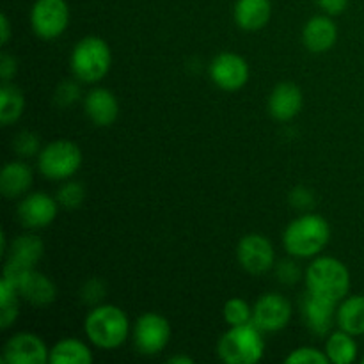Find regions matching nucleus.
Wrapping results in <instances>:
<instances>
[{"instance_id":"obj_3","label":"nucleus","mask_w":364,"mask_h":364,"mask_svg":"<svg viewBox=\"0 0 364 364\" xmlns=\"http://www.w3.org/2000/svg\"><path fill=\"white\" fill-rule=\"evenodd\" d=\"M84 329L95 347L112 350L127 341L130 323L127 313L121 308L112 304H100L85 316Z\"/></svg>"},{"instance_id":"obj_18","label":"nucleus","mask_w":364,"mask_h":364,"mask_svg":"<svg viewBox=\"0 0 364 364\" xmlns=\"http://www.w3.org/2000/svg\"><path fill=\"white\" fill-rule=\"evenodd\" d=\"M302 91L295 84L284 82L272 91L269 98V112L277 121H290L301 112Z\"/></svg>"},{"instance_id":"obj_6","label":"nucleus","mask_w":364,"mask_h":364,"mask_svg":"<svg viewBox=\"0 0 364 364\" xmlns=\"http://www.w3.org/2000/svg\"><path fill=\"white\" fill-rule=\"evenodd\" d=\"M82 166V151L71 141H53L38 155L39 173L48 180H68Z\"/></svg>"},{"instance_id":"obj_2","label":"nucleus","mask_w":364,"mask_h":364,"mask_svg":"<svg viewBox=\"0 0 364 364\" xmlns=\"http://www.w3.org/2000/svg\"><path fill=\"white\" fill-rule=\"evenodd\" d=\"M306 288L308 294L341 302L350 290V272L343 262L333 256H322L309 263L306 269Z\"/></svg>"},{"instance_id":"obj_10","label":"nucleus","mask_w":364,"mask_h":364,"mask_svg":"<svg viewBox=\"0 0 364 364\" xmlns=\"http://www.w3.org/2000/svg\"><path fill=\"white\" fill-rule=\"evenodd\" d=\"M237 258L242 269L247 270L249 274L259 276L272 269L276 255H274V247L269 238L259 233H249L238 242Z\"/></svg>"},{"instance_id":"obj_27","label":"nucleus","mask_w":364,"mask_h":364,"mask_svg":"<svg viewBox=\"0 0 364 364\" xmlns=\"http://www.w3.org/2000/svg\"><path fill=\"white\" fill-rule=\"evenodd\" d=\"M85 191L78 181H66L57 192V203L66 210H77L84 203Z\"/></svg>"},{"instance_id":"obj_15","label":"nucleus","mask_w":364,"mask_h":364,"mask_svg":"<svg viewBox=\"0 0 364 364\" xmlns=\"http://www.w3.org/2000/svg\"><path fill=\"white\" fill-rule=\"evenodd\" d=\"M18 294L21 299H25L27 302H31L36 308H43V306H48L55 301L57 297V288L52 283L50 277H46L45 274L36 272L34 269L28 270L23 277H21L20 283L16 284Z\"/></svg>"},{"instance_id":"obj_13","label":"nucleus","mask_w":364,"mask_h":364,"mask_svg":"<svg viewBox=\"0 0 364 364\" xmlns=\"http://www.w3.org/2000/svg\"><path fill=\"white\" fill-rule=\"evenodd\" d=\"M59 203L57 198L45 194V192H34L21 199L18 205V219L21 226L28 230H41L48 228L55 220L57 212H59Z\"/></svg>"},{"instance_id":"obj_14","label":"nucleus","mask_w":364,"mask_h":364,"mask_svg":"<svg viewBox=\"0 0 364 364\" xmlns=\"http://www.w3.org/2000/svg\"><path fill=\"white\" fill-rule=\"evenodd\" d=\"M84 109L87 117L96 127H110L117 119L119 103L112 91L105 87H96L85 96Z\"/></svg>"},{"instance_id":"obj_29","label":"nucleus","mask_w":364,"mask_h":364,"mask_svg":"<svg viewBox=\"0 0 364 364\" xmlns=\"http://www.w3.org/2000/svg\"><path fill=\"white\" fill-rule=\"evenodd\" d=\"M14 149L20 156H34L41 151V142H39L38 135L32 132H21L14 141Z\"/></svg>"},{"instance_id":"obj_33","label":"nucleus","mask_w":364,"mask_h":364,"mask_svg":"<svg viewBox=\"0 0 364 364\" xmlns=\"http://www.w3.org/2000/svg\"><path fill=\"white\" fill-rule=\"evenodd\" d=\"M316 2L329 16H336V14H341L347 9L348 0H316Z\"/></svg>"},{"instance_id":"obj_7","label":"nucleus","mask_w":364,"mask_h":364,"mask_svg":"<svg viewBox=\"0 0 364 364\" xmlns=\"http://www.w3.org/2000/svg\"><path fill=\"white\" fill-rule=\"evenodd\" d=\"M31 23L38 38L45 41L59 38L70 23L66 0H36L31 9Z\"/></svg>"},{"instance_id":"obj_26","label":"nucleus","mask_w":364,"mask_h":364,"mask_svg":"<svg viewBox=\"0 0 364 364\" xmlns=\"http://www.w3.org/2000/svg\"><path fill=\"white\" fill-rule=\"evenodd\" d=\"M224 322L230 327L245 326V323H252V308L244 301V299H230L223 308Z\"/></svg>"},{"instance_id":"obj_11","label":"nucleus","mask_w":364,"mask_h":364,"mask_svg":"<svg viewBox=\"0 0 364 364\" xmlns=\"http://www.w3.org/2000/svg\"><path fill=\"white\" fill-rule=\"evenodd\" d=\"M210 77L224 91H238L249 80V64L242 55L223 52L210 64Z\"/></svg>"},{"instance_id":"obj_23","label":"nucleus","mask_w":364,"mask_h":364,"mask_svg":"<svg viewBox=\"0 0 364 364\" xmlns=\"http://www.w3.org/2000/svg\"><path fill=\"white\" fill-rule=\"evenodd\" d=\"M329 363L334 364H350L358 358V343L354 336L345 331H336L331 334L326 341V350Z\"/></svg>"},{"instance_id":"obj_28","label":"nucleus","mask_w":364,"mask_h":364,"mask_svg":"<svg viewBox=\"0 0 364 364\" xmlns=\"http://www.w3.org/2000/svg\"><path fill=\"white\" fill-rule=\"evenodd\" d=\"M284 361L288 364H327L329 358H327L326 352L315 347H301L295 348Z\"/></svg>"},{"instance_id":"obj_8","label":"nucleus","mask_w":364,"mask_h":364,"mask_svg":"<svg viewBox=\"0 0 364 364\" xmlns=\"http://www.w3.org/2000/svg\"><path fill=\"white\" fill-rule=\"evenodd\" d=\"M171 326L166 316L146 313L139 316L134 327V343L141 354L156 355L169 345Z\"/></svg>"},{"instance_id":"obj_37","label":"nucleus","mask_w":364,"mask_h":364,"mask_svg":"<svg viewBox=\"0 0 364 364\" xmlns=\"http://www.w3.org/2000/svg\"><path fill=\"white\" fill-rule=\"evenodd\" d=\"M169 363L171 364H192L194 363V359L188 358V355H173V358H169Z\"/></svg>"},{"instance_id":"obj_4","label":"nucleus","mask_w":364,"mask_h":364,"mask_svg":"<svg viewBox=\"0 0 364 364\" xmlns=\"http://www.w3.org/2000/svg\"><path fill=\"white\" fill-rule=\"evenodd\" d=\"M220 361L226 364H255L265 354V340L255 323L231 327L217 345Z\"/></svg>"},{"instance_id":"obj_22","label":"nucleus","mask_w":364,"mask_h":364,"mask_svg":"<svg viewBox=\"0 0 364 364\" xmlns=\"http://www.w3.org/2000/svg\"><path fill=\"white\" fill-rule=\"evenodd\" d=\"M92 359L91 348L75 338L57 341L48 355L50 364H91Z\"/></svg>"},{"instance_id":"obj_17","label":"nucleus","mask_w":364,"mask_h":364,"mask_svg":"<svg viewBox=\"0 0 364 364\" xmlns=\"http://www.w3.org/2000/svg\"><path fill=\"white\" fill-rule=\"evenodd\" d=\"M338 39V27L329 16H313L302 31V41L313 53H323L334 46Z\"/></svg>"},{"instance_id":"obj_5","label":"nucleus","mask_w":364,"mask_h":364,"mask_svg":"<svg viewBox=\"0 0 364 364\" xmlns=\"http://www.w3.org/2000/svg\"><path fill=\"white\" fill-rule=\"evenodd\" d=\"M70 64L71 71L78 80L85 84H96L109 73L112 53L102 38L87 36L75 45Z\"/></svg>"},{"instance_id":"obj_19","label":"nucleus","mask_w":364,"mask_h":364,"mask_svg":"<svg viewBox=\"0 0 364 364\" xmlns=\"http://www.w3.org/2000/svg\"><path fill=\"white\" fill-rule=\"evenodd\" d=\"M272 14L270 0H237L235 21L244 31H259L265 27Z\"/></svg>"},{"instance_id":"obj_36","label":"nucleus","mask_w":364,"mask_h":364,"mask_svg":"<svg viewBox=\"0 0 364 364\" xmlns=\"http://www.w3.org/2000/svg\"><path fill=\"white\" fill-rule=\"evenodd\" d=\"M0 27H2L0 43H2V46H6L11 39V23H9V18H7L6 14H2V18H0Z\"/></svg>"},{"instance_id":"obj_20","label":"nucleus","mask_w":364,"mask_h":364,"mask_svg":"<svg viewBox=\"0 0 364 364\" xmlns=\"http://www.w3.org/2000/svg\"><path fill=\"white\" fill-rule=\"evenodd\" d=\"M32 187V169L25 162H9L0 173V191L4 198L16 199Z\"/></svg>"},{"instance_id":"obj_21","label":"nucleus","mask_w":364,"mask_h":364,"mask_svg":"<svg viewBox=\"0 0 364 364\" xmlns=\"http://www.w3.org/2000/svg\"><path fill=\"white\" fill-rule=\"evenodd\" d=\"M336 323L341 331L352 336L364 334V295H352L345 299L336 311Z\"/></svg>"},{"instance_id":"obj_30","label":"nucleus","mask_w":364,"mask_h":364,"mask_svg":"<svg viewBox=\"0 0 364 364\" xmlns=\"http://www.w3.org/2000/svg\"><path fill=\"white\" fill-rule=\"evenodd\" d=\"M55 98L60 105H71V103H75L80 98V89H78V85L75 82L66 80L57 87Z\"/></svg>"},{"instance_id":"obj_31","label":"nucleus","mask_w":364,"mask_h":364,"mask_svg":"<svg viewBox=\"0 0 364 364\" xmlns=\"http://www.w3.org/2000/svg\"><path fill=\"white\" fill-rule=\"evenodd\" d=\"M299 276H301V270L294 262H283L277 267V277L281 279V283L294 284L299 279Z\"/></svg>"},{"instance_id":"obj_9","label":"nucleus","mask_w":364,"mask_h":364,"mask_svg":"<svg viewBox=\"0 0 364 364\" xmlns=\"http://www.w3.org/2000/svg\"><path fill=\"white\" fill-rule=\"evenodd\" d=\"M291 318V304L279 294H265L252 306V323L262 333H277Z\"/></svg>"},{"instance_id":"obj_38","label":"nucleus","mask_w":364,"mask_h":364,"mask_svg":"<svg viewBox=\"0 0 364 364\" xmlns=\"http://www.w3.org/2000/svg\"><path fill=\"white\" fill-rule=\"evenodd\" d=\"M363 364H364V358H363Z\"/></svg>"},{"instance_id":"obj_1","label":"nucleus","mask_w":364,"mask_h":364,"mask_svg":"<svg viewBox=\"0 0 364 364\" xmlns=\"http://www.w3.org/2000/svg\"><path fill=\"white\" fill-rule=\"evenodd\" d=\"M329 238V223L318 213H306L288 224L283 233V245L290 256L313 258L326 249Z\"/></svg>"},{"instance_id":"obj_24","label":"nucleus","mask_w":364,"mask_h":364,"mask_svg":"<svg viewBox=\"0 0 364 364\" xmlns=\"http://www.w3.org/2000/svg\"><path fill=\"white\" fill-rule=\"evenodd\" d=\"M25 109V96L11 82H4L0 87V121L4 127H9L14 121L20 119Z\"/></svg>"},{"instance_id":"obj_35","label":"nucleus","mask_w":364,"mask_h":364,"mask_svg":"<svg viewBox=\"0 0 364 364\" xmlns=\"http://www.w3.org/2000/svg\"><path fill=\"white\" fill-rule=\"evenodd\" d=\"M18 318V306H11V308L0 309V329H9Z\"/></svg>"},{"instance_id":"obj_34","label":"nucleus","mask_w":364,"mask_h":364,"mask_svg":"<svg viewBox=\"0 0 364 364\" xmlns=\"http://www.w3.org/2000/svg\"><path fill=\"white\" fill-rule=\"evenodd\" d=\"M291 203H294V206H297V208H308L309 205L313 203V196L311 192L306 191V188H295L294 192H291L290 196Z\"/></svg>"},{"instance_id":"obj_25","label":"nucleus","mask_w":364,"mask_h":364,"mask_svg":"<svg viewBox=\"0 0 364 364\" xmlns=\"http://www.w3.org/2000/svg\"><path fill=\"white\" fill-rule=\"evenodd\" d=\"M45 252V244L36 235H21L16 240H13L9 249V259L25 263V265L34 267L41 259Z\"/></svg>"},{"instance_id":"obj_16","label":"nucleus","mask_w":364,"mask_h":364,"mask_svg":"<svg viewBox=\"0 0 364 364\" xmlns=\"http://www.w3.org/2000/svg\"><path fill=\"white\" fill-rule=\"evenodd\" d=\"M338 302L327 301V299L316 297L308 294L304 301V318L309 331L318 336H323L331 331L333 323L336 322Z\"/></svg>"},{"instance_id":"obj_12","label":"nucleus","mask_w":364,"mask_h":364,"mask_svg":"<svg viewBox=\"0 0 364 364\" xmlns=\"http://www.w3.org/2000/svg\"><path fill=\"white\" fill-rule=\"evenodd\" d=\"M50 348L34 333H18L4 345V364H43L48 361Z\"/></svg>"},{"instance_id":"obj_32","label":"nucleus","mask_w":364,"mask_h":364,"mask_svg":"<svg viewBox=\"0 0 364 364\" xmlns=\"http://www.w3.org/2000/svg\"><path fill=\"white\" fill-rule=\"evenodd\" d=\"M16 59L7 52H4L2 57H0V77H2V82H11V78L16 75Z\"/></svg>"}]
</instances>
